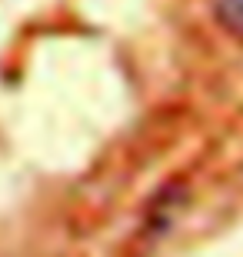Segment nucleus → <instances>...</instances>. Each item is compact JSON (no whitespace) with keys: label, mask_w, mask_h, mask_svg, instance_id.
I'll list each match as a JSON object with an SVG mask.
<instances>
[{"label":"nucleus","mask_w":243,"mask_h":257,"mask_svg":"<svg viewBox=\"0 0 243 257\" xmlns=\"http://www.w3.org/2000/svg\"><path fill=\"white\" fill-rule=\"evenodd\" d=\"M213 10H216V20H220L230 34L243 37V0H216Z\"/></svg>","instance_id":"f257e3e1"}]
</instances>
